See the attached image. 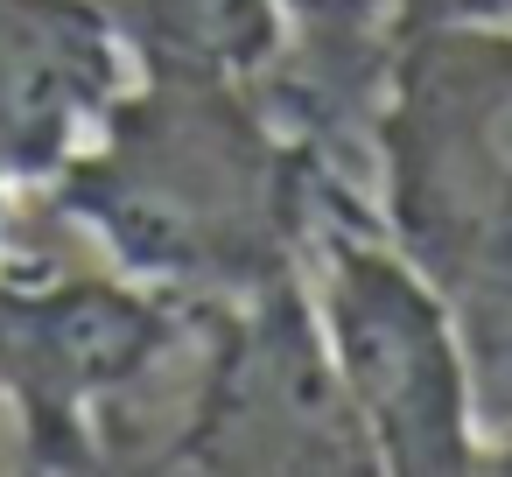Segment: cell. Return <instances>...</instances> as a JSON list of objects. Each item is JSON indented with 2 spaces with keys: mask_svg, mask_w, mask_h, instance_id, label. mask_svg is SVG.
<instances>
[{
  "mask_svg": "<svg viewBox=\"0 0 512 477\" xmlns=\"http://www.w3.org/2000/svg\"><path fill=\"white\" fill-rule=\"evenodd\" d=\"M365 211L449 309L484 435L512 428V29L407 22L365 141Z\"/></svg>",
  "mask_w": 512,
  "mask_h": 477,
  "instance_id": "7a4b0ae2",
  "label": "cell"
},
{
  "mask_svg": "<svg viewBox=\"0 0 512 477\" xmlns=\"http://www.w3.org/2000/svg\"><path fill=\"white\" fill-rule=\"evenodd\" d=\"M484 477H512V428L491 435V449H484Z\"/></svg>",
  "mask_w": 512,
  "mask_h": 477,
  "instance_id": "ba28073f",
  "label": "cell"
},
{
  "mask_svg": "<svg viewBox=\"0 0 512 477\" xmlns=\"http://www.w3.org/2000/svg\"><path fill=\"white\" fill-rule=\"evenodd\" d=\"M407 22H505L512 29V0H400Z\"/></svg>",
  "mask_w": 512,
  "mask_h": 477,
  "instance_id": "52a82bcc",
  "label": "cell"
},
{
  "mask_svg": "<svg viewBox=\"0 0 512 477\" xmlns=\"http://www.w3.org/2000/svg\"><path fill=\"white\" fill-rule=\"evenodd\" d=\"M197 302L141 288L106 260L0 274V393H15L36 435H78L106 400L134 393L190 330Z\"/></svg>",
  "mask_w": 512,
  "mask_h": 477,
  "instance_id": "277c9868",
  "label": "cell"
},
{
  "mask_svg": "<svg viewBox=\"0 0 512 477\" xmlns=\"http://www.w3.org/2000/svg\"><path fill=\"white\" fill-rule=\"evenodd\" d=\"M295 288L337 400L358 428L365 470L379 477H484V414L463 337L435 288L386 246L365 197L316 176Z\"/></svg>",
  "mask_w": 512,
  "mask_h": 477,
  "instance_id": "3957f363",
  "label": "cell"
},
{
  "mask_svg": "<svg viewBox=\"0 0 512 477\" xmlns=\"http://www.w3.org/2000/svg\"><path fill=\"white\" fill-rule=\"evenodd\" d=\"M134 85L141 57L106 0H0V183L57 190Z\"/></svg>",
  "mask_w": 512,
  "mask_h": 477,
  "instance_id": "5b68a950",
  "label": "cell"
},
{
  "mask_svg": "<svg viewBox=\"0 0 512 477\" xmlns=\"http://www.w3.org/2000/svg\"><path fill=\"white\" fill-rule=\"evenodd\" d=\"M106 8L134 43L141 78L260 92L288 50L274 0H106Z\"/></svg>",
  "mask_w": 512,
  "mask_h": 477,
  "instance_id": "8992f818",
  "label": "cell"
},
{
  "mask_svg": "<svg viewBox=\"0 0 512 477\" xmlns=\"http://www.w3.org/2000/svg\"><path fill=\"white\" fill-rule=\"evenodd\" d=\"M316 176L253 92L141 78L50 197L113 274L197 309H239L295 281Z\"/></svg>",
  "mask_w": 512,
  "mask_h": 477,
  "instance_id": "6da1fadb",
  "label": "cell"
}]
</instances>
